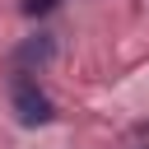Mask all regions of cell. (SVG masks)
<instances>
[{
    "mask_svg": "<svg viewBox=\"0 0 149 149\" xmlns=\"http://www.w3.org/2000/svg\"><path fill=\"white\" fill-rule=\"evenodd\" d=\"M47 56H51V37H37V42H28V47L19 51L23 65H28V61H47Z\"/></svg>",
    "mask_w": 149,
    "mask_h": 149,
    "instance_id": "7a4b0ae2",
    "label": "cell"
},
{
    "mask_svg": "<svg viewBox=\"0 0 149 149\" xmlns=\"http://www.w3.org/2000/svg\"><path fill=\"white\" fill-rule=\"evenodd\" d=\"M9 102H14L19 126H47V121H51V98L37 88V79H14Z\"/></svg>",
    "mask_w": 149,
    "mask_h": 149,
    "instance_id": "6da1fadb",
    "label": "cell"
},
{
    "mask_svg": "<svg viewBox=\"0 0 149 149\" xmlns=\"http://www.w3.org/2000/svg\"><path fill=\"white\" fill-rule=\"evenodd\" d=\"M56 0H23V14H47Z\"/></svg>",
    "mask_w": 149,
    "mask_h": 149,
    "instance_id": "3957f363",
    "label": "cell"
}]
</instances>
